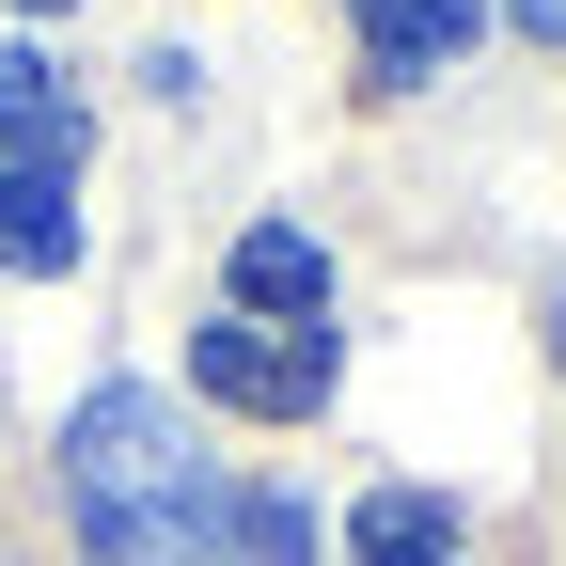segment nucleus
<instances>
[{
    "label": "nucleus",
    "mask_w": 566,
    "mask_h": 566,
    "mask_svg": "<svg viewBox=\"0 0 566 566\" xmlns=\"http://www.w3.org/2000/svg\"><path fill=\"white\" fill-rule=\"evenodd\" d=\"M80 142H95V95L63 80L48 48H0V174H80Z\"/></svg>",
    "instance_id": "obj_3"
},
{
    "label": "nucleus",
    "mask_w": 566,
    "mask_h": 566,
    "mask_svg": "<svg viewBox=\"0 0 566 566\" xmlns=\"http://www.w3.org/2000/svg\"><path fill=\"white\" fill-rule=\"evenodd\" d=\"M346 535H363V566H457V504H424V488H378Z\"/></svg>",
    "instance_id": "obj_6"
},
{
    "label": "nucleus",
    "mask_w": 566,
    "mask_h": 566,
    "mask_svg": "<svg viewBox=\"0 0 566 566\" xmlns=\"http://www.w3.org/2000/svg\"><path fill=\"white\" fill-rule=\"evenodd\" d=\"M63 504H80L95 566H237V472L142 378L80 394V424H63Z\"/></svg>",
    "instance_id": "obj_1"
},
{
    "label": "nucleus",
    "mask_w": 566,
    "mask_h": 566,
    "mask_svg": "<svg viewBox=\"0 0 566 566\" xmlns=\"http://www.w3.org/2000/svg\"><path fill=\"white\" fill-rule=\"evenodd\" d=\"M551 346H566V331H551Z\"/></svg>",
    "instance_id": "obj_11"
},
{
    "label": "nucleus",
    "mask_w": 566,
    "mask_h": 566,
    "mask_svg": "<svg viewBox=\"0 0 566 566\" xmlns=\"http://www.w3.org/2000/svg\"><path fill=\"white\" fill-rule=\"evenodd\" d=\"M189 378L221 394V409H252V424H300V409H331V331H268V315H221L189 346Z\"/></svg>",
    "instance_id": "obj_2"
},
{
    "label": "nucleus",
    "mask_w": 566,
    "mask_h": 566,
    "mask_svg": "<svg viewBox=\"0 0 566 566\" xmlns=\"http://www.w3.org/2000/svg\"><path fill=\"white\" fill-rule=\"evenodd\" d=\"M237 566H315V504L300 488H237Z\"/></svg>",
    "instance_id": "obj_8"
},
{
    "label": "nucleus",
    "mask_w": 566,
    "mask_h": 566,
    "mask_svg": "<svg viewBox=\"0 0 566 566\" xmlns=\"http://www.w3.org/2000/svg\"><path fill=\"white\" fill-rule=\"evenodd\" d=\"M346 17H363V80H378V95H409V80H441V63L472 48L488 0H346Z\"/></svg>",
    "instance_id": "obj_4"
},
{
    "label": "nucleus",
    "mask_w": 566,
    "mask_h": 566,
    "mask_svg": "<svg viewBox=\"0 0 566 566\" xmlns=\"http://www.w3.org/2000/svg\"><path fill=\"white\" fill-rule=\"evenodd\" d=\"M315 300H331V252H315L300 221H252V237H237V315H268V331H315Z\"/></svg>",
    "instance_id": "obj_5"
},
{
    "label": "nucleus",
    "mask_w": 566,
    "mask_h": 566,
    "mask_svg": "<svg viewBox=\"0 0 566 566\" xmlns=\"http://www.w3.org/2000/svg\"><path fill=\"white\" fill-rule=\"evenodd\" d=\"M504 17H520V32H551V48H566V0H504Z\"/></svg>",
    "instance_id": "obj_9"
},
{
    "label": "nucleus",
    "mask_w": 566,
    "mask_h": 566,
    "mask_svg": "<svg viewBox=\"0 0 566 566\" xmlns=\"http://www.w3.org/2000/svg\"><path fill=\"white\" fill-rule=\"evenodd\" d=\"M0 268H80V205L48 174H0Z\"/></svg>",
    "instance_id": "obj_7"
},
{
    "label": "nucleus",
    "mask_w": 566,
    "mask_h": 566,
    "mask_svg": "<svg viewBox=\"0 0 566 566\" xmlns=\"http://www.w3.org/2000/svg\"><path fill=\"white\" fill-rule=\"evenodd\" d=\"M17 17H63V0H17Z\"/></svg>",
    "instance_id": "obj_10"
}]
</instances>
